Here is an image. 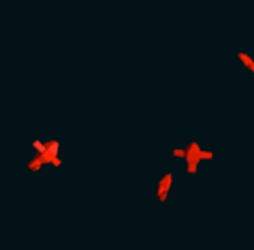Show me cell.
I'll list each match as a JSON object with an SVG mask.
<instances>
[{
  "instance_id": "obj_2",
  "label": "cell",
  "mask_w": 254,
  "mask_h": 250,
  "mask_svg": "<svg viewBox=\"0 0 254 250\" xmlns=\"http://www.w3.org/2000/svg\"><path fill=\"white\" fill-rule=\"evenodd\" d=\"M171 155L176 156V158H181L185 163H187V172L190 174V176H195V174H197V170H198L197 167L202 160L212 158V153L207 151V150H202L200 146H198V143H190V145H187L185 148L173 150Z\"/></svg>"
},
{
  "instance_id": "obj_3",
  "label": "cell",
  "mask_w": 254,
  "mask_h": 250,
  "mask_svg": "<svg viewBox=\"0 0 254 250\" xmlns=\"http://www.w3.org/2000/svg\"><path fill=\"white\" fill-rule=\"evenodd\" d=\"M173 181H174V176L171 172L164 174L159 181V186H157V198H159L160 203H164L167 198V193H169L171 186H173Z\"/></svg>"
},
{
  "instance_id": "obj_1",
  "label": "cell",
  "mask_w": 254,
  "mask_h": 250,
  "mask_svg": "<svg viewBox=\"0 0 254 250\" xmlns=\"http://www.w3.org/2000/svg\"><path fill=\"white\" fill-rule=\"evenodd\" d=\"M33 150H35V156L32 160L26 162V167L32 172H37V170L42 169L46 163H54V165H61V158L60 155V143L56 141H35L33 143Z\"/></svg>"
},
{
  "instance_id": "obj_4",
  "label": "cell",
  "mask_w": 254,
  "mask_h": 250,
  "mask_svg": "<svg viewBox=\"0 0 254 250\" xmlns=\"http://www.w3.org/2000/svg\"><path fill=\"white\" fill-rule=\"evenodd\" d=\"M239 59H242L244 63L247 64V68H249V71H254V64L251 63V59H249V56H247L246 52H242V54H239Z\"/></svg>"
}]
</instances>
